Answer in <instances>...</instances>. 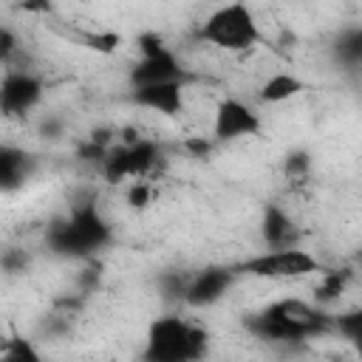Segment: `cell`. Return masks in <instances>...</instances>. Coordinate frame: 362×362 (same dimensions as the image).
Listing matches in <instances>:
<instances>
[{
    "label": "cell",
    "mask_w": 362,
    "mask_h": 362,
    "mask_svg": "<svg viewBox=\"0 0 362 362\" xmlns=\"http://www.w3.org/2000/svg\"><path fill=\"white\" fill-rule=\"evenodd\" d=\"M249 334L266 342H303L317 334L331 331V314L303 300H277L266 308L249 314Z\"/></svg>",
    "instance_id": "1"
},
{
    "label": "cell",
    "mask_w": 362,
    "mask_h": 362,
    "mask_svg": "<svg viewBox=\"0 0 362 362\" xmlns=\"http://www.w3.org/2000/svg\"><path fill=\"white\" fill-rule=\"evenodd\" d=\"M110 238L113 232L90 198L76 201L68 215L51 221L45 229V246L59 257H90L105 249Z\"/></svg>",
    "instance_id": "2"
},
{
    "label": "cell",
    "mask_w": 362,
    "mask_h": 362,
    "mask_svg": "<svg viewBox=\"0 0 362 362\" xmlns=\"http://www.w3.org/2000/svg\"><path fill=\"white\" fill-rule=\"evenodd\" d=\"M209 348V334L198 322L170 314L150 322L141 362H201Z\"/></svg>",
    "instance_id": "3"
},
{
    "label": "cell",
    "mask_w": 362,
    "mask_h": 362,
    "mask_svg": "<svg viewBox=\"0 0 362 362\" xmlns=\"http://www.w3.org/2000/svg\"><path fill=\"white\" fill-rule=\"evenodd\" d=\"M198 40H204L215 48L232 51V54H243L260 42V25L249 6L226 3V6H218L198 25Z\"/></svg>",
    "instance_id": "4"
},
{
    "label": "cell",
    "mask_w": 362,
    "mask_h": 362,
    "mask_svg": "<svg viewBox=\"0 0 362 362\" xmlns=\"http://www.w3.org/2000/svg\"><path fill=\"white\" fill-rule=\"evenodd\" d=\"M235 274H249V277H263V280H294L305 274L322 272L320 260L300 249V246H286V249H263L240 263L232 266Z\"/></svg>",
    "instance_id": "5"
},
{
    "label": "cell",
    "mask_w": 362,
    "mask_h": 362,
    "mask_svg": "<svg viewBox=\"0 0 362 362\" xmlns=\"http://www.w3.org/2000/svg\"><path fill=\"white\" fill-rule=\"evenodd\" d=\"M158 158H161V150L153 139L127 136L124 141H113V147L105 153L99 170L110 184H119V181H127V178L144 181L156 170Z\"/></svg>",
    "instance_id": "6"
},
{
    "label": "cell",
    "mask_w": 362,
    "mask_h": 362,
    "mask_svg": "<svg viewBox=\"0 0 362 362\" xmlns=\"http://www.w3.org/2000/svg\"><path fill=\"white\" fill-rule=\"evenodd\" d=\"M263 127L260 113L246 105L243 99H223L218 102L212 113V139L215 141H238V139H252Z\"/></svg>",
    "instance_id": "7"
},
{
    "label": "cell",
    "mask_w": 362,
    "mask_h": 362,
    "mask_svg": "<svg viewBox=\"0 0 362 362\" xmlns=\"http://www.w3.org/2000/svg\"><path fill=\"white\" fill-rule=\"evenodd\" d=\"M45 88L42 79L25 68H14L0 79V116H25L31 113L40 99H42Z\"/></svg>",
    "instance_id": "8"
},
{
    "label": "cell",
    "mask_w": 362,
    "mask_h": 362,
    "mask_svg": "<svg viewBox=\"0 0 362 362\" xmlns=\"http://www.w3.org/2000/svg\"><path fill=\"white\" fill-rule=\"evenodd\" d=\"M235 280L238 274L232 272V266H206L201 272H192L189 286L184 291V303L192 308H209L235 286Z\"/></svg>",
    "instance_id": "9"
},
{
    "label": "cell",
    "mask_w": 362,
    "mask_h": 362,
    "mask_svg": "<svg viewBox=\"0 0 362 362\" xmlns=\"http://www.w3.org/2000/svg\"><path fill=\"white\" fill-rule=\"evenodd\" d=\"M161 82H187V71L178 62L175 51L167 45L158 54L139 57V62L130 68V85L144 88V85H161Z\"/></svg>",
    "instance_id": "10"
},
{
    "label": "cell",
    "mask_w": 362,
    "mask_h": 362,
    "mask_svg": "<svg viewBox=\"0 0 362 362\" xmlns=\"http://www.w3.org/2000/svg\"><path fill=\"white\" fill-rule=\"evenodd\" d=\"M130 99L139 107H147L161 116H175L184 107V82H161V85H144L133 88Z\"/></svg>",
    "instance_id": "11"
},
{
    "label": "cell",
    "mask_w": 362,
    "mask_h": 362,
    "mask_svg": "<svg viewBox=\"0 0 362 362\" xmlns=\"http://www.w3.org/2000/svg\"><path fill=\"white\" fill-rule=\"evenodd\" d=\"M260 232L266 240V249H286V246H297V223L291 221V215L277 206L269 204L263 209V221H260Z\"/></svg>",
    "instance_id": "12"
},
{
    "label": "cell",
    "mask_w": 362,
    "mask_h": 362,
    "mask_svg": "<svg viewBox=\"0 0 362 362\" xmlns=\"http://www.w3.org/2000/svg\"><path fill=\"white\" fill-rule=\"evenodd\" d=\"M31 170H34V158L25 150L14 144H0V189L3 192L23 187Z\"/></svg>",
    "instance_id": "13"
},
{
    "label": "cell",
    "mask_w": 362,
    "mask_h": 362,
    "mask_svg": "<svg viewBox=\"0 0 362 362\" xmlns=\"http://www.w3.org/2000/svg\"><path fill=\"white\" fill-rule=\"evenodd\" d=\"M300 90H303V79H300V76H294V74H288V71H277V74H272V76L263 82V88H260L257 96H260L263 102H269V105H280V102L297 96Z\"/></svg>",
    "instance_id": "14"
},
{
    "label": "cell",
    "mask_w": 362,
    "mask_h": 362,
    "mask_svg": "<svg viewBox=\"0 0 362 362\" xmlns=\"http://www.w3.org/2000/svg\"><path fill=\"white\" fill-rule=\"evenodd\" d=\"M0 362H45V359H42L40 348L34 345V339L14 334V337H8L6 345H3Z\"/></svg>",
    "instance_id": "15"
},
{
    "label": "cell",
    "mask_w": 362,
    "mask_h": 362,
    "mask_svg": "<svg viewBox=\"0 0 362 362\" xmlns=\"http://www.w3.org/2000/svg\"><path fill=\"white\" fill-rule=\"evenodd\" d=\"M337 57L348 65H359L362 59V28H348L337 40Z\"/></svg>",
    "instance_id": "16"
},
{
    "label": "cell",
    "mask_w": 362,
    "mask_h": 362,
    "mask_svg": "<svg viewBox=\"0 0 362 362\" xmlns=\"http://www.w3.org/2000/svg\"><path fill=\"white\" fill-rule=\"evenodd\" d=\"M348 277H351V272H322V280H320V286H317V303H331V300H337L342 291H345V286H348Z\"/></svg>",
    "instance_id": "17"
},
{
    "label": "cell",
    "mask_w": 362,
    "mask_h": 362,
    "mask_svg": "<svg viewBox=\"0 0 362 362\" xmlns=\"http://www.w3.org/2000/svg\"><path fill=\"white\" fill-rule=\"evenodd\" d=\"M359 328H362V314L359 311H345V314L331 317V331H339L348 342L359 339Z\"/></svg>",
    "instance_id": "18"
},
{
    "label": "cell",
    "mask_w": 362,
    "mask_h": 362,
    "mask_svg": "<svg viewBox=\"0 0 362 362\" xmlns=\"http://www.w3.org/2000/svg\"><path fill=\"white\" fill-rule=\"evenodd\" d=\"M187 286H189V272H167V274H161V291L170 300H184Z\"/></svg>",
    "instance_id": "19"
},
{
    "label": "cell",
    "mask_w": 362,
    "mask_h": 362,
    "mask_svg": "<svg viewBox=\"0 0 362 362\" xmlns=\"http://www.w3.org/2000/svg\"><path fill=\"white\" fill-rule=\"evenodd\" d=\"M308 167H311V158H308V153H303V150L288 153L286 161H283V170H286V175H288L291 181H294V178H303V175L308 173Z\"/></svg>",
    "instance_id": "20"
},
{
    "label": "cell",
    "mask_w": 362,
    "mask_h": 362,
    "mask_svg": "<svg viewBox=\"0 0 362 362\" xmlns=\"http://www.w3.org/2000/svg\"><path fill=\"white\" fill-rule=\"evenodd\" d=\"M0 266H3L8 274H20V272L28 269V255H25L23 249H6V252L0 255Z\"/></svg>",
    "instance_id": "21"
},
{
    "label": "cell",
    "mask_w": 362,
    "mask_h": 362,
    "mask_svg": "<svg viewBox=\"0 0 362 362\" xmlns=\"http://www.w3.org/2000/svg\"><path fill=\"white\" fill-rule=\"evenodd\" d=\"M17 51V34L6 25H0V65H6Z\"/></svg>",
    "instance_id": "22"
},
{
    "label": "cell",
    "mask_w": 362,
    "mask_h": 362,
    "mask_svg": "<svg viewBox=\"0 0 362 362\" xmlns=\"http://www.w3.org/2000/svg\"><path fill=\"white\" fill-rule=\"evenodd\" d=\"M127 201H130L133 206H144V204L150 201V187H147V181H133Z\"/></svg>",
    "instance_id": "23"
},
{
    "label": "cell",
    "mask_w": 362,
    "mask_h": 362,
    "mask_svg": "<svg viewBox=\"0 0 362 362\" xmlns=\"http://www.w3.org/2000/svg\"><path fill=\"white\" fill-rule=\"evenodd\" d=\"M187 147H189V150H195V153H201V156H204V153H209V141H204V139H189V141H187Z\"/></svg>",
    "instance_id": "24"
}]
</instances>
